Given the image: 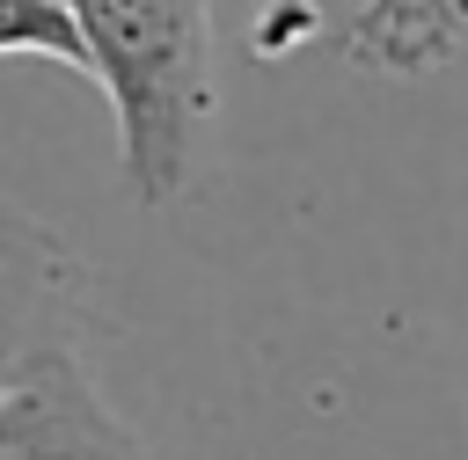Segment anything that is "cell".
Wrapping results in <instances>:
<instances>
[{"mask_svg":"<svg viewBox=\"0 0 468 460\" xmlns=\"http://www.w3.org/2000/svg\"><path fill=\"white\" fill-rule=\"evenodd\" d=\"M88 80L117 124V183L139 212H168L197 168L212 110V7L205 0H66Z\"/></svg>","mask_w":468,"mask_h":460,"instance_id":"6da1fadb","label":"cell"},{"mask_svg":"<svg viewBox=\"0 0 468 460\" xmlns=\"http://www.w3.org/2000/svg\"><path fill=\"white\" fill-rule=\"evenodd\" d=\"M88 285L73 248L22 212H0V394L22 387L44 358L80 350Z\"/></svg>","mask_w":468,"mask_h":460,"instance_id":"7a4b0ae2","label":"cell"},{"mask_svg":"<svg viewBox=\"0 0 468 460\" xmlns=\"http://www.w3.org/2000/svg\"><path fill=\"white\" fill-rule=\"evenodd\" d=\"M0 460H154V453L95 394L80 350H58L22 387L0 394Z\"/></svg>","mask_w":468,"mask_h":460,"instance_id":"3957f363","label":"cell"},{"mask_svg":"<svg viewBox=\"0 0 468 460\" xmlns=\"http://www.w3.org/2000/svg\"><path fill=\"white\" fill-rule=\"evenodd\" d=\"M0 58H51L88 80L80 29H73L66 0H0Z\"/></svg>","mask_w":468,"mask_h":460,"instance_id":"277c9868","label":"cell"}]
</instances>
